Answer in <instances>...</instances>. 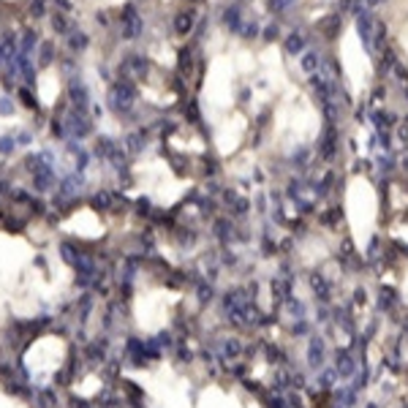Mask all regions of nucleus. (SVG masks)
<instances>
[{
    "mask_svg": "<svg viewBox=\"0 0 408 408\" xmlns=\"http://www.w3.org/2000/svg\"><path fill=\"white\" fill-rule=\"evenodd\" d=\"M316 63H318V60H316V54H308V57L302 60V65H305L308 71H313V68H316Z\"/></svg>",
    "mask_w": 408,
    "mask_h": 408,
    "instance_id": "obj_15",
    "label": "nucleus"
},
{
    "mask_svg": "<svg viewBox=\"0 0 408 408\" xmlns=\"http://www.w3.org/2000/svg\"><path fill=\"white\" fill-rule=\"evenodd\" d=\"M82 185H85V180L79 177V174H71V177H65L63 182H60V190L63 193H74V190H79Z\"/></svg>",
    "mask_w": 408,
    "mask_h": 408,
    "instance_id": "obj_5",
    "label": "nucleus"
},
{
    "mask_svg": "<svg viewBox=\"0 0 408 408\" xmlns=\"http://www.w3.org/2000/svg\"><path fill=\"white\" fill-rule=\"evenodd\" d=\"M174 27H177V33H188L190 27H193V11H185V14H180L177 19H174Z\"/></svg>",
    "mask_w": 408,
    "mask_h": 408,
    "instance_id": "obj_6",
    "label": "nucleus"
},
{
    "mask_svg": "<svg viewBox=\"0 0 408 408\" xmlns=\"http://www.w3.org/2000/svg\"><path fill=\"white\" fill-rule=\"evenodd\" d=\"M123 22H125V30H123L125 38H136V36L141 33V19H139V14L134 11V5H125Z\"/></svg>",
    "mask_w": 408,
    "mask_h": 408,
    "instance_id": "obj_3",
    "label": "nucleus"
},
{
    "mask_svg": "<svg viewBox=\"0 0 408 408\" xmlns=\"http://www.w3.org/2000/svg\"><path fill=\"white\" fill-rule=\"evenodd\" d=\"M68 46L74 49V52H82V49L87 46V36H85V33H71V36H68Z\"/></svg>",
    "mask_w": 408,
    "mask_h": 408,
    "instance_id": "obj_8",
    "label": "nucleus"
},
{
    "mask_svg": "<svg viewBox=\"0 0 408 408\" xmlns=\"http://www.w3.org/2000/svg\"><path fill=\"white\" fill-rule=\"evenodd\" d=\"M134 85H128V82H117V85L109 90V103H112L114 112L125 114L131 109V103H134Z\"/></svg>",
    "mask_w": 408,
    "mask_h": 408,
    "instance_id": "obj_1",
    "label": "nucleus"
},
{
    "mask_svg": "<svg viewBox=\"0 0 408 408\" xmlns=\"http://www.w3.org/2000/svg\"><path fill=\"white\" fill-rule=\"evenodd\" d=\"M98 155L109 158L112 163H120V158H123V150H120V147L114 144L112 139H101V141H98Z\"/></svg>",
    "mask_w": 408,
    "mask_h": 408,
    "instance_id": "obj_4",
    "label": "nucleus"
},
{
    "mask_svg": "<svg viewBox=\"0 0 408 408\" xmlns=\"http://www.w3.org/2000/svg\"><path fill=\"white\" fill-rule=\"evenodd\" d=\"M128 147H131V150H141V139H139V136H128Z\"/></svg>",
    "mask_w": 408,
    "mask_h": 408,
    "instance_id": "obj_16",
    "label": "nucleus"
},
{
    "mask_svg": "<svg viewBox=\"0 0 408 408\" xmlns=\"http://www.w3.org/2000/svg\"><path fill=\"white\" fill-rule=\"evenodd\" d=\"M19 101L25 103V106H30V109H38V101L33 98V92L27 90V87H19Z\"/></svg>",
    "mask_w": 408,
    "mask_h": 408,
    "instance_id": "obj_10",
    "label": "nucleus"
},
{
    "mask_svg": "<svg viewBox=\"0 0 408 408\" xmlns=\"http://www.w3.org/2000/svg\"><path fill=\"white\" fill-rule=\"evenodd\" d=\"M16 147V139H11V136H3L0 139V152H11Z\"/></svg>",
    "mask_w": 408,
    "mask_h": 408,
    "instance_id": "obj_13",
    "label": "nucleus"
},
{
    "mask_svg": "<svg viewBox=\"0 0 408 408\" xmlns=\"http://www.w3.org/2000/svg\"><path fill=\"white\" fill-rule=\"evenodd\" d=\"M52 60H54V46L49 41H44L41 44V54H38V65L44 68V65H49Z\"/></svg>",
    "mask_w": 408,
    "mask_h": 408,
    "instance_id": "obj_7",
    "label": "nucleus"
},
{
    "mask_svg": "<svg viewBox=\"0 0 408 408\" xmlns=\"http://www.w3.org/2000/svg\"><path fill=\"white\" fill-rule=\"evenodd\" d=\"M68 98H71V103H74L76 112H85L87 103H90V98H87V87L82 85L76 76L71 79V85H68Z\"/></svg>",
    "mask_w": 408,
    "mask_h": 408,
    "instance_id": "obj_2",
    "label": "nucleus"
},
{
    "mask_svg": "<svg viewBox=\"0 0 408 408\" xmlns=\"http://www.w3.org/2000/svg\"><path fill=\"white\" fill-rule=\"evenodd\" d=\"M11 109H14V103H11V98H8V95H5V98H0V112H3V114H8Z\"/></svg>",
    "mask_w": 408,
    "mask_h": 408,
    "instance_id": "obj_14",
    "label": "nucleus"
},
{
    "mask_svg": "<svg viewBox=\"0 0 408 408\" xmlns=\"http://www.w3.org/2000/svg\"><path fill=\"white\" fill-rule=\"evenodd\" d=\"M52 25H54V30L63 33V36H68V33H71V22L65 19L63 14H54V16H52Z\"/></svg>",
    "mask_w": 408,
    "mask_h": 408,
    "instance_id": "obj_9",
    "label": "nucleus"
},
{
    "mask_svg": "<svg viewBox=\"0 0 408 408\" xmlns=\"http://www.w3.org/2000/svg\"><path fill=\"white\" fill-rule=\"evenodd\" d=\"M30 134H19V136H16V144H30Z\"/></svg>",
    "mask_w": 408,
    "mask_h": 408,
    "instance_id": "obj_17",
    "label": "nucleus"
},
{
    "mask_svg": "<svg viewBox=\"0 0 408 408\" xmlns=\"http://www.w3.org/2000/svg\"><path fill=\"white\" fill-rule=\"evenodd\" d=\"M44 5H46V0H33V3H30V14H33V16L46 14V8H44Z\"/></svg>",
    "mask_w": 408,
    "mask_h": 408,
    "instance_id": "obj_12",
    "label": "nucleus"
},
{
    "mask_svg": "<svg viewBox=\"0 0 408 408\" xmlns=\"http://www.w3.org/2000/svg\"><path fill=\"white\" fill-rule=\"evenodd\" d=\"M302 46H305V41H302V36H297V33H294V36L286 41V49H288V52H294V54H297Z\"/></svg>",
    "mask_w": 408,
    "mask_h": 408,
    "instance_id": "obj_11",
    "label": "nucleus"
}]
</instances>
